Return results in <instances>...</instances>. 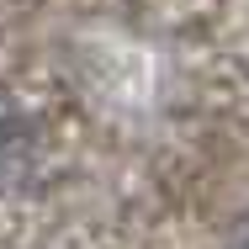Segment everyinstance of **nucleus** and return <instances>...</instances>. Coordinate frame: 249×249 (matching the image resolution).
I'll return each mask as SVG.
<instances>
[{
	"instance_id": "obj_1",
	"label": "nucleus",
	"mask_w": 249,
	"mask_h": 249,
	"mask_svg": "<svg viewBox=\"0 0 249 249\" xmlns=\"http://www.w3.org/2000/svg\"><path fill=\"white\" fill-rule=\"evenodd\" d=\"M21 154H27V122L11 101H0V180L21 164Z\"/></svg>"
}]
</instances>
